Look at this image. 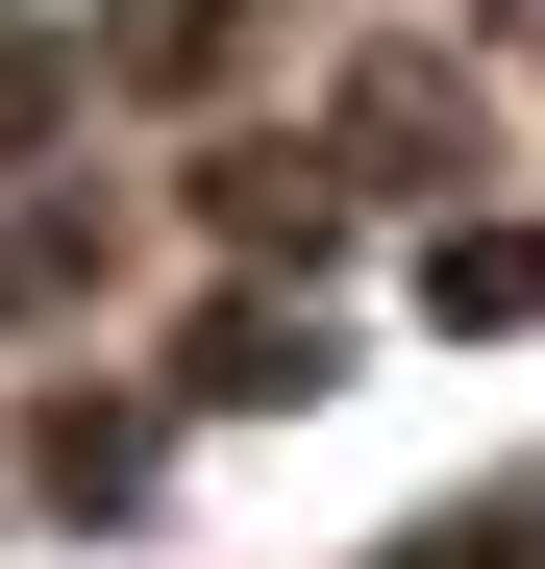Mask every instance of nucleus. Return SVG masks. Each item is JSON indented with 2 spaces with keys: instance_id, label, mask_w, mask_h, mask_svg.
Listing matches in <instances>:
<instances>
[{
  "instance_id": "1",
  "label": "nucleus",
  "mask_w": 545,
  "mask_h": 569,
  "mask_svg": "<svg viewBox=\"0 0 545 569\" xmlns=\"http://www.w3.org/2000/svg\"><path fill=\"white\" fill-rule=\"evenodd\" d=\"M422 569H496V545H422Z\"/></svg>"
}]
</instances>
